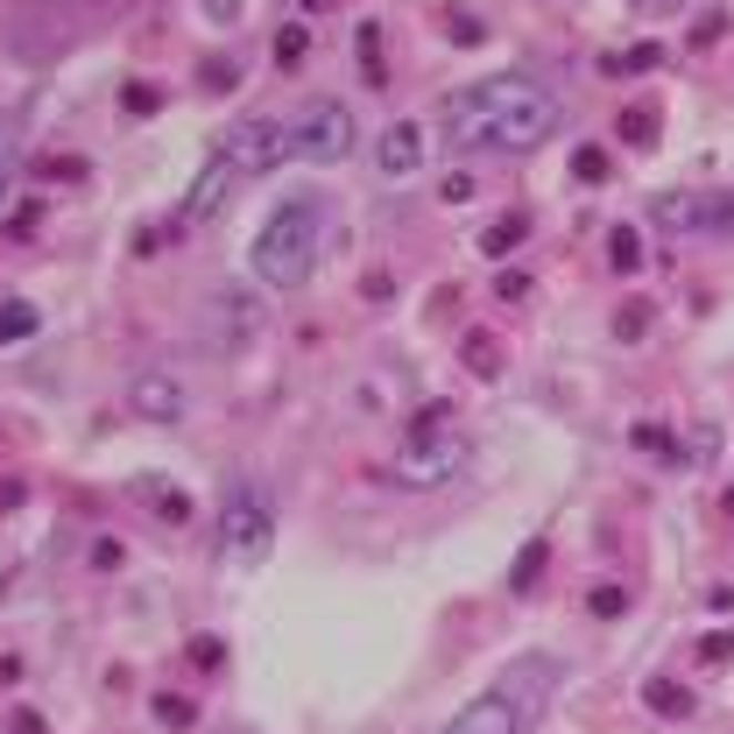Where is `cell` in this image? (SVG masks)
Returning a JSON list of instances; mask_svg holds the SVG:
<instances>
[{
  "mask_svg": "<svg viewBox=\"0 0 734 734\" xmlns=\"http://www.w3.org/2000/svg\"><path fill=\"white\" fill-rule=\"evenodd\" d=\"M268 50H276V64H283V71H297L304 57H312V29H304V22H283V29H276V43H268Z\"/></svg>",
  "mask_w": 734,
  "mask_h": 734,
  "instance_id": "ffe728a7",
  "label": "cell"
},
{
  "mask_svg": "<svg viewBox=\"0 0 734 734\" xmlns=\"http://www.w3.org/2000/svg\"><path fill=\"white\" fill-rule=\"evenodd\" d=\"M156 721L163 727H198V706L177 700V692H156Z\"/></svg>",
  "mask_w": 734,
  "mask_h": 734,
  "instance_id": "484cf974",
  "label": "cell"
},
{
  "mask_svg": "<svg viewBox=\"0 0 734 734\" xmlns=\"http://www.w3.org/2000/svg\"><path fill=\"white\" fill-rule=\"evenodd\" d=\"M121 106L134 113V121H142V113H156V106H163V85H142V79H134V85L121 92Z\"/></svg>",
  "mask_w": 734,
  "mask_h": 734,
  "instance_id": "f1b7e54d",
  "label": "cell"
},
{
  "mask_svg": "<svg viewBox=\"0 0 734 734\" xmlns=\"http://www.w3.org/2000/svg\"><path fill=\"white\" fill-rule=\"evenodd\" d=\"M354 149V113L339 100H312L289 121V163H339Z\"/></svg>",
  "mask_w": 734,
  "mask_h": 734,
  "instance_id": "8992f818",
  "label": "cell"
},
{
  "mask_svg": "<svg viewBox=\"0 0 734 734\" xmlns=\"http://www.w3.org/2000/svg\"><path fill=\"white\" fill-rule=\"evenodd\" d=\"M205 14H212V22H234L241 8H234V0H205Z\"/></svg>",
  "mask_w": 734,
  "mask_h": 734,
  "instance_id": "74e56055",
  "label": "cell"
},
{
  "mask_svg": "<svg viewBox=\"0 0 734 734\" xmlns=\"http://www.w3.org/2000/svg\"><path fill=\"white\" fill-rule=\"evenodd\" d=\"M727 516H734V488H727Z\"/></svg>",
  "mask_w": 734,
  "mask_h": 734,
  "instance_id": "f35d334b",
  "label": "cell"
},
{
  "mask_svg": "<svg viewBox=\"0 0 734 734\" xmlns=\"http://www.w3.org/2000/svg\"><path fill=\"white\" fill-rule=\"evenodd\" d=\"M375 170H381V177H417V170H424V128L417 121H389V128H381Z\"/></svg>",
  "mask_w": 734,
  "mask_h": 734,
  "instance_id": "8fae6325",
  "label": "cell"
},
{
  "mask_svg": "<svg viewBox=\"0 0 734 734\" xmlns=\"http://www.w3.org/2000/svg\"><path fill=\"white\" fill-rule=\"evenodd\" d=\"M354 50H360V79H367V85H381V79H389V64H381V22H360Z\"/></svg>",
  "mask_w": 734,
  "mask_h": 734,
  "instance_id": "d6986e66",
  "label": "cell"
},
{
  "mask_svg": "<svg viewBox=\"0 0 734 734\" xmlns=\"http://www.w3.org/2000/svg\"><path fill=\"white\" fill-rule=\"evenodd\" d=\"M643 700H650V713H664V721H685V713L700 706V700H692V685H679V679H650Z\"/></svg>",
  "mask_w": 734,
  "mask_h": 734,
  "instance_id": "5bb4252c",
  "label": "cell"
},
{
  "mask_svg": "<svg viewBox=\"0 0 734 734\" xmlns=\"http://www.w3.org/2000/svg\"><path fill=\"white\" fill-rule=\"evenodd\" d=\"M587 614H593V622H614V614H629V593L622 587H593L587 593Z\"/></svg>",
  "mask_w": 734,
  "mask_h": 734,
  "instance_id": "d4e9b609",
  "label": "cell"
},
{
  "mask_svg": "<svg viewBox=\"0 0 734 734\" xmlns=\"http://www.w3.org/2000/svg\"><path fill=\"white\" fill-rule=\"evenodd\" d=\"M608 262H614V276H635V268H643V234H635V226H614V234H608Z\"/></svg>",
  "mask_w": 734,
  "mask_h": 734,
  "instance_id": "ac0fdd59",
  "label": "cell"
},
{
  "mask_svg": "<svg viewBox=\"0 0 734 734\" xmlns=\"http://www.w3.org/2000/svg\"><path fill=\"white\" fill-rule=\"evenodd\" d=\"M128 410L149 417V424H177V417H184V389H177L170 375H142V381L128 389Z\"/></svg>",
  "mask_w": 734,
  "mask_h": 734,
  "instance_id": "7c38bea8",
  "label": "cell"
},
{
  "mask_svg": "<svg viewBox=\"0 0 734 734\" xmlns=\"http://www.w3.org/2000/svg\"><path fill=\"white\" fill-rule=\"evenodd\" d=\"M198 325H205V346H212V354H241L247 339L268 333V304H262L247 283H220V289L205 297Z\"/></svg>",
  "mask_w": 734,
  "mask_h": 734,
  "instance_id": "277c9868",
  "label": "cell"
},
{
  "mask_svg": "<svg viewBox=\"0 0 734 734\" xmlns=\"http://www.w3.org/2000/svg\"><path fill=\"white\" fill-rule=\"evenodd\" d=\"M220 544H226L234 565H262V558H268V544H276V509H268L262 488H234V495H226Z\"/></svg>",
  "mask_w": 734,
  "mask_h": 734,
  "instance_id": "5b68a950",
  "label": "cell"
},
{
  "mask_svg": "<svg viewBox=\"0 0 734 734\" xmlns=\"http://www.w3.org/2000/svg\"><path fill=\"white\" fill-rule=\"evenodd\" d=\"M134 495H149V501H156V516H163V523H191V495H184V488H170V480L142 473V480H134Z\"/></svg>",
  "mask_w": 734,
  "mask_h": 734,
  "instance_id": "4fadbf2b",
  "label": "cell"
},
{
  "mask_svg": "<svg viewBox=\"0 0 734 734\" xmlns=\"http://www.w3.org/2000/svg\"><path fill=\"white\" fill-rule=\"evenodd\" d=\"M467 367H473V375H501V354L488 346V333H473V339H467Z\"/></svg>",
  "mask_w": 734,
  "mask_h": 734,
  "instance_id": "4dcf8cb0",
  "label": "cell"
},
{
  "mask_svg": "<svg viewBox=\"0 0 734 734\" xmlns=\"http://www.w3.org/2000/svg\"><path fill=\"white\" fill-rule=\"evenodd\" d=\"M8 177H14V134L0 128V198H8Z\"/></svg>",
  "mask_w": 734,
  "mask_h": 734,
  "instance_id": "d590c367",
  "label": "cell"
},
{
  "mask_svg": "<svg viewBox=\"0 0 734 734\" xmlns=\"http://www.w3.org/2000/svg\"><path fill=\"white\" fill-rule=\"evenodd\" d=\"M121 544H113V537H100V544H92V572H121Z\"/></svg>",
  "mask_w": 734,
  "mask_h": 734,
  "instance_id": "d6a6232c",
  "label": "cell"
},
{
  "mask_svg": "<svg viewBox=\"0 0 734 734\" xmlns=\"http://www.w3.org/2000/svg\"><path fill=\"white\" fill-rule=\"evenodd\" d=\"M558 121H565L558 100L537 79H523V71H495V79H480V85L446 100V142L452 149H509V156H523V149L551 142Z\"/></svg>",
  "mask_w": 734,
  "mask_h": 734,
  "instance_id": "6da1fadb",
  "label": "cell"
},
{
  "mask_svg": "<svg viewBox=\"0 0 734 734\" xmlns=\"http://www.w3.org/2000/svg\"><path fill=\"white\" fill-rule=\"evenodd\" d=\"M523 241H530V220H523V212H509V220H495L488 234H480V255H516Z\"/></svg>",
  "mask_w": 734,
  "mask_h": 734,
  "instance_id": "2e32d148",
  "label": "cell"
},
{
  "mask_svg": "<svg viewBox=\"0 0 734 734\" xmlns=\"http://www.w3.org/2000/svg\"><path fill=\"white\" fill-rule=\"evenodd\" d=\"M643 333H650V304H643V297H629L622 312H614V339H629V346H635Z\"/></svg>",
  "mask_w": 734,
  "mask_h": 734,
  "instance_id": "cb8c5ba5",
  "label": "cell"
},
{
  "mask_svg": "<svg viewBox=\"0 0 734 734\" xmlns=\"http://www.w3.org/2000/svg\"><path fill=\"white\" fill-rule=\"evenodd\" d=\"M35 220H43V205H35V198H29V205H14V212H8V234H14V241H29V234H35Z\"/></svg>",
  "mask_w": 734,
  "mask_h": 734,
  "instance_id": "1f68e13d",
  "label": "cell"
},
{
  "mask_svg": "<svg viewBox=\"0 0 734 734\" xmlns=\"http://www.w3.org/2000/svg\"><path fill=\"white\" fill-rule=\"evenodd\" d=\"M700 656H706V664H727V656H734V635H727V629H713L706 643H700Z\"/></svg>",
  "mask_w": 734,
  "mask_h": 734,
  "instance_id": "836d02e7",
  "label": "cell"
},
{
  "mask_svg": "<svg viewBox=\"0 0 734 734\" xmlns=\"http://www.w3.org/2000/svg\"><path fill=\"white\" fill-rule=\"evenodd\" d=\"M523 713H530L523 685H495V692H480L473 706H459L446 734H523Z\"/></svg>",
  "mask_w": 734,
  "mask_h": 734,
  "instance_id": "9c48e42d",
  "label": "cell"
},
{
  "mask_svg": "<svg viewBox=\"0 0 734 734\" xmlns=\"http://www.w3.org/2000/svg\"><path fill=\"white\" fill-rule=\"evenodd\" d=\"M446 35H452V43H480V35H488V22H473L467 8H446Z\"/></svg>",
  "mask_w": 734,
  "mask_h": 734,
  "instance_id": "f546056e",
  "label": "cell"
},
{
  "mask_svg": "<svg viewBox=\"0 0 734 734\" xmlns=\"http://www.w3.org/2000/svg\"><path fill=\"white\" fill-rule=\"evenodd\" d=\"M495 289H501V297L516 304V297H523V289H530V276H523V268H501V276H495Z\"/></svg>",
  "mask_w": 734,
  "mask_h": 734,
  "instance_id": "e575fe53",
  "label": "cell"
},
{
  "mask_svg": "<svg viewBox=\"0 0 734 734\" xmlns=\"http://www.w3.org/2000/svg\"><path fill=\"white\" fill-rule=\"evenodd\" d=\"M318 198H283L276 212H268V226L255 234V247H247V268L268 283V289H297L312 283L318 268Z\"/></svg>",
  "mask_w": 734,
  "mask_h": 734,
  "instance_id": "7a4b0ae2",
  "label": "cell"
},
{
  "mask_svg": "<svg viewBox=\"0 0 734 734\" xmlns=\"http://www.w3.org/2000/svg\"><path fill=\"white\" fill-rule=\"evenodd\" d=\"M614 134H622L629 149H650V142H656V113H650V106H622V121H614Z\"/></svg>",
  "mask_w": 734,
  "mask_h": 734,
  "instance_id": "44dd1931",
  "label": "cell"
},
{
  "mask_svg": "<svg viewBox=\"0 0 734 734\" xmlns=\"http://www.w3.org/2000/svg\"><path fill=\"white\" fill-rule=\"evenodd\" d=\"M629 446L643 452V459H656V467H679V459H685V452H679V438H671L664 424H635V431H629Z\"/></svg>",
  "mask_w": 734,
  "mask_h": 734,
  "instance_id": "9a60e30c",
  "label": "cell"
},
{
  "mask_svg": "<svg viewBox=\"0 0 734 734\" xmlns=\"http://www.w3.org/2000/svg\"><path fill=\"white\" fill-rule=\"evenodd\" d=\"M234 191H241V170L226 163V156H212V163L198 170V177H191V191H184V205H177V226H205V220H220Z\"/></svg>",
  "mask_w": 734,
  "mask_h": 734,
  "instance_id": "30bf717a",
  "label": "cell"
},
{
  "mask_svg": "<svg viewBox=\"0 0 734 734\" xmlns=\"http://www.w3.org/2000/svg\"><path fill=\"white\" fill-rule=\"evenodd\" d=\"M572 177H579V184H608V177H614L608 149H593V142H587V149H579V156H572Z\"/></svg>",
  "mask_w": 734,
  "mask_h": 734,
  "instance_id": "603a6c76",
  "label": "cell"
},
{
  "mask_svg": "<svg viewBox=\"0 0 734 734\" xmlns=\"http://www.w3.org/2000/svg\"><path fill=\"white\" fill-rule=\"evenodd\" d=\"M29 333H35V304L8 297V304H0V346H14V339H29Z\"/></svg>",
  "mask_w": 734,
  "mask_h": 734,
  "instance_id": "7402d4cb",
  "label": "cell"
},
{
  "mask_svg": "<svg viewBox=\"0 0 734 734\" xmlns=\"http://www.w3.org/2000/svg\"><path fill=\"white\" fill-rule=\"evenodd\" d=\"M656 64H664V50H656V43H629V50L608 57V79H643V71H656Z\"/></svg>",
  "mask_w": 734,
  "mask_h": 734,
  "instance_id": "e0dca14e",
  "label": "cell"
},
{
  "mask_svg": "<svg viewBox=\"0 0 734 734\" xmlns=\"http://www.w3.org/2000/svg\"><path fill=\"white\" fill-rule=\"evenodd\" d=\"M198 85H205V92H234V85H241V64H234V57H212Z\"/></svg>",
  "mask_w": 734,
  "mask_h": 734,
  "instance_id": "83f0119b",
  "label": "cell"
},
{
  "mask_svg": "<svg viewBox=\"0 0 734 734\" xmlns=\"http://www.w3.org/2000/svg\"><path fill=\"white\" fill-rule=\"evenodd\" d=\"M537 572H544V544H523V558H516V572H509V587H516V593H530V587H537Z\"/></svg>",
  "mask_w": 734,
  "mask_h": 734,
  "instance_id": "4316f807",
  "label": "cell"
},
{
  "mask_svg": "<svg viewBox=\"0 0 734 734\" xmlns=\"http://www.w3.org/2000/svg\"><path fill=\"white\" fill-rule=\"evenodd\" d=\"M467 459H473V438L452 424L446 402H431V410L410 424V438L396 446L389 473L402 480V488H438V480H452L459 467H467Z\"/></svg>",
  "mask_w": 734,
  "mask_h": 734,
  "instance_id": "3957f363",
  "label": "cell"
},
{
  "mask_svg": "<svg viewBox=\"0 0 734 734\" xmlns=\"http://www.w3.org/2000/svg\"><path fill=\"white\" fill-rule=\"evenodd\" d=\"M212 156H226L241 177H247V170H255V177H262V170H283L289 163V121H234L220 134Z\"/></svg>",
  "mask_w": 734,
  "mask_h": 734,
  "instance_id": "ba28073f",
  "label": "cell"
},
{
  "mask_svg": "<svg viewBox=\"0 0 734 734\" xmlns=\"http://www.w3.org/2000/svg\"><path fill=\"white\" fill-rule=\"evenodd\" d=\"M43 177H85V163H71V156H50V163H43Z\"/></svg>",
  "mask_w": 734,
  "mask_h": 734,
  "instance_id": "8d00e7d4",
  "label": "cell"
},
{
  "mask_svg": "<svg viewBox=\"0 0 734 734\" xmlns=\"http://www.w3.org/2000/svg\"><path fill=\"white\" fill-rule=\"evenodd\" d=\"M650 226H671V234H734V191H656Z\"/></svg>",
  "mask_w": 734,
  "mask_h": 734,
  "instance_id": "52a82bcc",
  "label": "cell"
}]
</instances>
